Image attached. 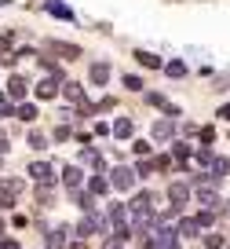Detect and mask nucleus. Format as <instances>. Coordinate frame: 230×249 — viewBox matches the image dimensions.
<instances>
[{"instance_id":"obj_18","label":"nucleus","mask_w":230,"mask_h":249,"mask_svg":"<svg viewBox=\"0 0 230 249\" xmlns=\"http://www.w3.org/2000/svg\"><path fill=\"white\" fill-rule=\"evenodd\" d=\"M190 154H194V150L190 147H186V143H172V161H179V165H186V161H190Z\"/></svg>"},{"instance_id":"obj_3","label":"nucleus","mask_w":230,"mask_h":249,"mask_svg":"<svg viewBox=\"0 0 230 249\" xmlns=\"http://www.w3.org/2000/svg\"><path fill=\"white\" fill-rule=\"evenodd\" d=\"M59 95H66V99H69V103H73V107H77V110H81V114H92V110H95V107H92V103H88V99H84V88H81V85H73V81H69V85H66V81H62V88H59Z\"/></svg>"},{"instance_id":"obj_40","label":"nucleus","mask_w":230,"mask_h":249,"mask_svg":"<svg viewBox=\"0 0 230 249\" xmlns=\"http://www.w3.org/2000/svg\"><path fill=\"white\" fill-rule=\"evenodd\" d=\"M0 234H4V220H0Z\"/></svg>"},{"instance_id":"obj_34","label":"nucleus","mask_w":230,"mask_h":249,"mask_svg":"<svg viewBox=\"0 0 230 249\" xmlns=\"http://www.w3.org/2000/svg\"><path fill=\"white\" fill-rule=\"evenodd\" d=\"M215 140V128H201V143H212Z\"/></svg>"},{"instance_id":"obj_36","label":"nucleus","mask_w":230,"mask_h":249,"mask_svg":"<svg viewBox=\"0 0 230 249\" xmlns=\"http://www.w3.org/2000/svg\"><path fill=\"white\" fill-rule=\"evenodd\" d=\"M0 249H18V242H11V238H4V242H0Z\"/></svg>"},{"instance_id":"obj_8","label":"nucleus","mask_w":230,"mask_h":249,"mask_svg":"<svg viewBox=\"0 0 230 249\" xmlns=\"http://www.w3.org/2000/svg\"><path fill=\"white\" fill-rule=\"evenodd\" d=\"M146 99H150V103H153V107H157V110H164V114H168V121H176V117H179V107H176V103H168V99H164V95L150 92V95H146Z\"/></svg>"},{"instance_id":"obj_21","label":"nucleus","mask_w":230,"mask_h":249,"mask_svg":"<svg viewBox=\"0 0 230 249\" xmlns=\"http://www.w3.org/2000/svg\"><path fill=\"white\" fill-rule=\"evenodd\" d=\"M88 77H92L95 85H106V77H110V66H106V62H95L92 70H88Z\"/></svg>"},{"instance_id":"obj_31","label":"nucleus","mask_w":230,"mask_h":249,"mask_svg":"<svg viewBox=\"0 0 230 249\" xmlns=\"http://www.w3.org/2000/svg\"><path fill=\"white\" fill-rule=\"evenodd\" d=\"M205 246H208V249H223V234H208Z\"/></svg>"},{"instance_id":"obj_4","label":"nucleus","mask_w":230,"mask_h":249,"mask_svg":"<svg viewBox=\"0 0 230 249\" xmlns=\"http://www.w3.org/2000/svg\"><path fill=\"white\" fill-rule=\"evenodd\" d=\"M110 187H117V191H131V187H135V172H131L128 165L114 169V176H110Z\"/></svg>"},{"instance_id":"obj_13","label":"nucleus","mask_w":230,"mask_h":249,"mask_svg":"<svg viewBox=\"0 0 230 249\" xmlns=\"http://www.w3.org/2000/svg\"><path fill=\"white\" fill-rule=\"evenodd\" d=\"M66 246V227H51L44 238V249H62Z\"/></svg>"},{"instance_id":"obj_23","label":"nucleus","mask_w":230,"mask_h":249,"mask_svg":"<svg viewBox=\"0 0 230 249\" xmlns=\"http://www.w3.org/2000/svg\"><path fill=\"white\" fill-rule=\"evenodd\" d=\"M48 11H51V15H59V18H66V22H73V11H69L66 4H59V0H48Z\"/></svg>"},{"instance_id":"obj_28","label":"nucleus","mask_w":230,"mask_h":249,"mask_svg":"<svg viewBox=\"0 0 230 249\" xmlns=\"http://www.w3.org/2000/svg\"><path fill=\"white\" fill-rule=\"evenodd\" d=\"M30 147L44 150V147H48V136H44V132H30Z\"/></svg>"},{"instance_id":"obj_12","label":"nucleus","mask_w":230,"mask_h":249,"mask_svg":"<svg viewBox=\"0 0 230 249\" xmlns=\"http://www.w3.org/2000/svg\"><path fill=\"white\" fill-rule=\"evenodd\" d=\"M48 52H59L62 59H77L81 48H77V44H62V40H48Z\"/></svg>"},{"instance_id":"obj_7","label":"nucleus","mask_w":230,"mask_h":249,"mask_svg":"<svg viewBox=\"0 0 230 249\" xmlns=\"http://www.w3.org/2000/svg\"><path fill=\"white\" fill-rule=\"evenodd\" d=\"M168 198H172V205H179L183 209V202L190 198V183H183V179H176V183L168 187Z\"/></svg>"},{"instance_id":"obj_29","label":"nucleus","mask_w":230,"mask_h":249,"mask_svg":"<svg viewBox=\"0 0 230 249\" xmlns=\"http://www.w3.org/2000/svg\"><path fill=\"white\" fill-rule=\"evenodd\" d=\"M164 70H168V77H183V73H186V62H168Z\"/></svg>"},{"instance_id":"obj_27","label":"nucleus","mask_w":230,"mask_h":249,"mask_svg":"<svg viewBox=\"0 0 230 249\" xmlns=\"http://www.w3.org/2000/svg\"><path fill=\"white\" fill-rule=\"evenodd\" d=\"M164 169H172V158L168 154H157V158H153V172H164Z\"/></svg>"},{"instance_id":"obj_26","label":"nucleus","mask_w":230,"mask_h":249,"mask_svg":"<svg viewBox=\"0 0 230 249\" xmlns=\"http://www.w3.org/2000/svg\"><path fill=\"white\" fill-rule=\"evenodd\" d=\"M124 85H128V92H143V77H135V73H124Z\"/></svg>"},{"instance_id":"obj_16","label":"nucleus","mask_w":230,"mask_h":249,"mask_svg":"<svg viewBox=\"0 0 230 249\" xmlns=\"http://www.w3.org/2000/svg\"><path fill=\"white\" fill-rule=\"evenodd\" d=\"M8 99H15V103L26 99V81H22V77H11V81H8Z\"/></svg>"},{"instance_id":"obj_10","label":"nucleus","mask_w":230,"mask_h":249,"mask_svg":"<svg viewBox=\"0 0 230 249\" xmlns=\"http://www.w3.org/2000/svg\"><path fill=\"white\" fill-rule=\"evenodd\" d=\"M172 136H176V121H168V117H164V121H153V143L172 140Z\"/></svg>"},{"instance_id":"obj_14","label":"nucleus","mask_w":230,"mask_h":249,"mask_svg":"<svg viewBox=\"0 0 230 249\" xmlns=\"http://www.w3.org/2000/svg\"><path fill=\"white\" fill-rule=\"evenodd\" d=\"M110 132H114L117 140H131V132H135V124H131L128 117H117V121H114V128H110Z\"/></svg>"},{"instance_id":"obj_2","label":"nucleus","mask_w":230,"mask_h":249,"mask_svg":"<svg viewBox=\"0 0 230 249\" xmlns=\"http://www.w3.org/2000/svg\"><path fill=\"white\" fill-rule=\"evenodd\" d=\"M102 231H110L106 216H102V213H84L81 224H77V242H81V238H92V234H102Z\"/></svg>"},{"instance_id":"obj_35","label":"nucleus","mask_w":230,"mask_h":249,"mask_svg":"<svg viewBox=\"0 0 230 249\" xmlns=\"http://www.w3.org/2000/svg\"><path fill=\"white\" fill-rule=\"evenodd\" d=\"M219 117H223V121H230V103H223V107H219Z\"/></svg>"},{"instance_id":"obj_9","label":"nucleus","mask_w":230,"mask_h":249,"mask_svg":"<svg viewBox=\"0 0 230 249\" xmlns=\"http://www.w3.org/2000/svg\"><path fill=\"white\" fill-rule=\"evenodd\" d=\"M62 183H66L69 191H77V187L84 183V172L77 169V165H66V169H62Z\"/></svg>"},{"instance_id":"obj_30","label":"nucleus","mask_w":230,"mask_h":249,"mask_svg":"<svg viewBox=\"0 0 230 249\" xmlns=\"http://www.w3.org/2000/svg\"><path fill=\"white\" fill-rule=\"evenodd\" d=\"M131 172H135V176H150V172H153V161H146V158H143V161H139Z\"/></svg>"},{"instance_id":"obj_6","label":"nucleus","mask_w":230,"mask_h":249,"mask_svg":"<svg viewBox=\"0 0 230 249\" xmlns=\"http://www.w3.org/2000/svg\"><path fill=\"white\" fill-rule=\"evenodd\" d=\"M22 195V179L18 176H0V198L8 202V198H18Z\"/></svg>"},{"instance_id":"obj_25","label":"nucleus","mask_w":230,"mask_h":249,"mask_svg":"<svg viewBox=\"0 0 230 249\" xmlns=\"http://www.w3.org/2000/svg\"><path fill=\"white\" fill-rule=\"evenodd\" d=\"M194 224H197V227H212V224H215V213H208V209L197 213V216H194Z\"/></svg>"},{"instance_id":"obj_19","label":"nucleus","mask_w":230,"mask_h":249,"mask_svg":"<svg viewBox=\"0 0 230 249\" xmlns=\"http://www.w3.org/2000/svg\"><path fill=\"white\" fill-rule=\"evenodd\" d=\"M208 172H212V179L227 176V172H230V161H227V158H212V161H208Z\"/></svg>"},{"instance_id":"obj_15","label":"nucleus","mask_w":230,"mask_h":249,"mask_svg":"<svg viewBox=\"0 0 230 249\" xmlns=\"http://www.w3.org/2000/svg\"><path fill=\"white\" fill-rule=\"evenodd\" d=\"M81 161H84V165H92V169H106V161H102V154H99V150H95V147H84V154H81Z\"/></svg>"},{"instance_id":"obj_38","label":"nucleus","mask_w":230,"mask_h":249,"mask_svg":"<svg viewBox=\"0 0 230 249\" xmlns=\"http://www.w3.org/2000/svg\"><path fill=\"white\" fill-rule=\"evenodd\" d=\"M8 150H11V143L4 140V136H0V154H8Z\"/></svg>"},{"instance_id":"obj_20","label":"nucleus","mask_w":230,"mask_h":249,"mask_svg":"<svg viewBox=\"0 0 230 249\" xmlns=\"http://www.w3.org/2000/svg\"><path fill=\"white\" fill-rule=\"evenodd\" d=\"M139 66H146V70H161V55H150V52H135Z\"/></svg>"},{"instance_id":"obj_1","label":"nucleus","mask_w":230,"mask_h":249,"mask_svg":"<svg viewBox=\"0 0 230 249\" xmlns=\"http://www.w3.org/2000/svg\"><path fill=\"white\" fill-rule=\"evenodd\" d=\"M194 195H197V202L205 205L208 213H219V205H223V198H219V191L212 187V176H194Z\"/></svg>"},{"instance_id":"obj_32","label":"nucleus","mask_w":230,"mask_h":249,"mask_svg":"<svg viewBox=\"0 0 230 249\" xmlns=\"http://www.w3.org/2000/svg\"><path fill=\"white\" fill-rule=\"evenodd\" d=\"M131 147H135V154H139V158H146V154H150V143H143V140H135Z\"/></svg>"},{"instance_id":"obj_37","label":"nucleus","mask_w":230,"mask_h":249,"mask_svg":"<svg viewBox=\"0 0 230 249\" xmlns=\"http://www.w3.org/2000/svg\"><path fill=\"white\" fill-rule=\"evenodd\" d=\"M106 249H121V238H117V234H114V238L106 242Z\"/></svg>"},{"instance_id":"obj_39","label":"nucleus","mask_w":230,"mask_h":249,"mask_svg":"<svg viewBox=\"0 0 230 249\" xmlns=\"http://www.w3.org/2000/svg\"><path fill=\"white\" fill-rule=\"evenodd\" d=\"M69 249H84V242H73V246H69Z\"/></svg>"},{"instance_id":"obj_11","label":"nucleus","mask_w":230,"mask_h":249,"mask_svg":"<svg viewBox=\"0 0 230 249\" xmlns=\"http://www.w3.org/2000/svg\"><path fill=\"white\" fill-rule=\"evenodd\" d=\"M59 88H62V81H55V77H44L37 85V95L40 99H55V95H59Z\"/></svg>"},{"instance_id":"obj_5","label":"nucleus","mask_w":230,"mask_h":249,"mask_svg":"<svg viewBox=\"0 0 230 249\" xmlns=\"http://www.w3.org/2000/svg\"><path fill=\"white\" fill-rule=\"evenodd\" d=\"M30 176L37 179L40 187H51V179H55V169H51L48 161H33V165H30Z\"/></svg>"},{"instance_id":"obj_17","label":"nucleus","mask_w":230,"mask_h":249,"mask_svg":"<svg viewBox=\"0 0 230 249\" xmlns=\"http://www.w3.org/2000/svg\"><path fill=\"white\" fill-rule=\"evenodd\" d=\"M176 238H197V224H194L190 216H183L179 227H176Z\"/></svg>"},{"instance_id":"obj_24","label":"nucleus","mask_w":230,"mask_h":249,"mask_svg":"<svg viewBox=\"0 0 230 249\" xmlns=\"http://www.w3.org/2000/svg\"><path fill=\"white\" fill-rule=\"evenodd\" d=\"M18 117H22V121H33V117H37V107H33V103H18V110H15Z\"/></svg>"},{"instance_id":"obj_22","label":"nucleus","mask_w":230,"mask_h":249,"mask_svg":"<svg viewBox=\"0 0 230 249\" xmlns=\"http://www.w3.org/2000/svg\"><path fill=\"white\" fill-rule=\"evenodd\" d=\"M106 187H110V179L92 176V179H88V195H92V198H99V195H106Z\"/></svg>"},{"instance_id":"obj_33","label":"nucleus","mask_w":230,"mask_h":249,"mask_svg":"<svg viewBox=\"0 0 230 249\" xmlns=\"http://www.w3.org/2000/svg\"><path fill=\"white\" fill-rule=\"evenodd\" d=\"M8 114H11V107H8V95L0 92V117H8Z\"/></svg>"}]
</instances>
